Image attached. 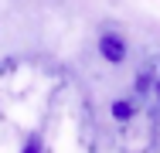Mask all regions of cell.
I'll use <instances>...</instances> for the list:
<instances>
[{
  "label": "cell",
  "instance_id": "obj_1",
  "mask_svg": "<svg viewBox=\"0 0 160 153\" xmlns=\"http://www.w3.org/2000/svg\"><path fill=\"white\" fill-rule=\"evenodd\" d=\"M0 153H99L82 78L48 55L0 61Z\"/></svg>",
  "mask_w": 160,
  "mask_h": 153
},
{
  "label": "cell",
  "instance_id": "obj_2",
  "mask_svg": "<svg viewBox=\"0 0 160 153\" xmlns=\"http://www.w3.org/2000/svg\"><path fill=\"white\" fill-rule=\"evenodd\" d=\"M109 122H112V136H116L119 153H150L160 140V116L133 89L119 99H112Z\"/></svg>",
  "mask_w": 160,
  "mask_h": 153
},
{
  "label": "cell",
  "instance_id": "obj_3",
  "mask_svg": "<svg viewBox=\"0 0 160 153\" xmlns=\"http://www.w3.org/2000/svg\"><path fill=\"white\" fill-rule=\"evenodd\" d=\"M133 92L160 116V55H147L136 68V78H133Z\"/></svg>",
  "mask_w": 160,
  "mask_h": 153
},
{
  "label": "cell",
  "instance_id": "obj_4",
  "mask_svg": "<svg viewBox=\"0 0 160 153\" xmlns=\"http://www.w3.org/2000/svg\"><path fill=\"white\" fill-rule=\"evenodd\" d=\"M99 55H102V61H109V65L126 61L129 44H126V37H123V31H116V27H102L99 31Z\"/></svg>",
  "mask_w": 160,
  "mask_h": 153
}]
</instances>
